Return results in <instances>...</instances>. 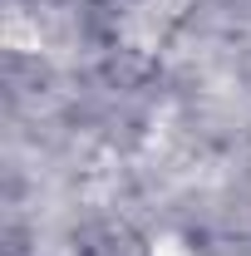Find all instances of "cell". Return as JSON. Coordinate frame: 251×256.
<instances>
[{"label":"cell","mask_w":251,"mask_h":256,"mask_svg":"<svg viewBox=\"0 0 251 256\" xmlns=\"http://www.w3.org/2000/svg\"><path fill=\"white\" fill-rule=\"evenodd\" d=\"M148 256H192V246H188V236H178V232H158L148 242Z\"/></svg>","instance_id":"6da1fadb"}]
</instances>
